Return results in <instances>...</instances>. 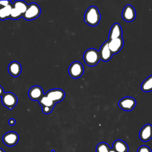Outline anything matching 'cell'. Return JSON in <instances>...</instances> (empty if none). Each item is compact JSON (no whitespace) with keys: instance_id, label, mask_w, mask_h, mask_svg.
Listing matches in <instances>:
<instances>
[{"instance_id":"7a4b0ae2","label":"cell","mask_w":152,"mask_h":152,"mask_svg":"<svg viewBox=\"0 0 152 152\" xmlns=\"http://www.w3.org/2000/svg\"><path fill=\"white\" fill-rule=\"evenodd\" d=\"M83 59L87 65L94 66L96 65L100 60L99 52L94 48L88 49L84 53Z\"/></svg>"},{"instance_id":"e0dca14e","label":"cell","mask_w":152,"mask_h":152,"mask_svg":"<svg viewBox=\"0 0 152 152\" xmlns=\"http://www.w3.org/2000/svg\"><path fill=\"white\" fill-rule=\"evenodd\" d=\"M28 5L26 2L23 1H20V0L15 1L12 4V7L18 10L23 15L26 11L28 8Z\"/></svg>"},{"instance_id":"5bb4252c","label":"cell","mask_w":152,"mask_h":152,"mask_svg":"<svg viewBox=\"0 0 152 152\" xmlns=\"http://www.w3.org/2000/svg\"><path fill=\"white\" fill-rule=\"evenodd\" d=\"M122 30L121 25L118 23H114L110 29L109 34V40L122 37Z\"/></svg>"},{"instance_id":"4316f807","label":"cell","mask_w":152,"mask_h":152,"mask_svg":"<svg viewBox=\"0 0 152 152\" xmlns=\"http://www.w3.org/2000/svg\"><path fill=\"white\" fill-rule=\"evenodd\" d=\"M4 93V88L1 86H0V97H2V96L3 95Z\"/></svg>"},{"instance_id":"d4e9b609","label":"cell","mask_w":152,"mask_h":152,"mask_svg":"<svg viewBox=\"0 0 152 152\" xmlns=\"http://www.w3.org/2000/svg\"><path fill=\"white\" fill-rule=\"evenodd\" d=\"M11 4H12L11 1H1V5L3 7H6Z\"/></svg>"},{"instance_id":"6da1fadb","label":"cell","mask_w":152,"mask_h":152,"mask_svg":"<svg viewBox=\"0 0 152 152\" xmlns=\"http://www.w3.org/2000/svg\"><path fill=\"white\" fill-rule=\"evenodd\" d=\"M101 18L99 9L95 6H91L86 10L84 20V22L90 26H96L99 24Z\"/></svg>"},{"instance_id":"603a6c76","label":"cell","mask_w":152,"mask_h":152,"mask_svg":"<svg viewBox=\"0 0 152 152\" xmlns=\"http://www.w3.org/2000/svg\"><path fill=\"white\" fill-rule=\"evenodd\" d=\"M137 152H152L151 150L150 147L147 145H141L140 146Z\"/></svg>"},{"instance_id":"44dd1931","label":"cell","mask_w":152,"mask_h":152,"mask_svg":"<svg viewBox=\"0 0 152 152\" xmlns=\"http://www.w3.org/2000/svg\"><path fill=\"white\" fill-rule=\"evenodd\" d=\"M110 148L107 143L102 142L99 143L96 148V152H109Z\"/></svg>"},{"instance_id":"4fadbf2b","label":"cell","mask_w":152,"mask_h":152,"mask_svg":"<svg viewBox=\"0 0 152 152\" xmlns=\"http://www.w3.org/2000/svg\"><path fill=\"white\" fill-rule=\"evenodd\" d=\"M99 52L100 59L102 60L103 62L109 61L112 58V56L113 55L112 53L111 52L108 47L107 41H106L102 44Z\"/></svg>"},{"instance_id":"8992f818","label":"cell","mask_w":152,"mask_h":152,"mask_svg":"<svg viewBox=\"0 0 152 152\" xmlns=\"http://www.w3.org/2000/svg\"><path fill=\"white\" fill-rule=\"evenodd\" d=\"M45 94L55 104L63 100L65 96L64 91L61 88H53L49 90Z\"/></svg>"},{"instance_id":"277c9868","label":"cell","mask_w":152,"mask_h":152,"mask_svg":"<svg viewBox=\"0 0 152 152\" xmlns=\"http://www.w3.org/2000/svg\"><path fill=\"white\" fill-rule=\"evenodd\" d=\"M2 104L10 110H12L17 104L18 102L17 97L11 92L4 93L1 99Z\"/></svg>"},{"instance_id":"f546056e","label":"cell","mask_w":152,"mask_h":152,"mask_svg":"<svg viewBox=\"0 0 152 152\" xmlns=\"http://www.w3.org/2000/svg\"><path fill=\"white\" fill-rule=\"evenodd\" d=\"M2 5H1V1H0V7H1Z\"/></svg>"},{"instance_id":"3957f363","label":"cell","mask_w":152,"mask_h":152,"mask_svg":"<svg viewBox=\"0 0 152 152\" xmlns=\"http://www.w3.org/2000/svg\"><path fill=\"white\" fill-rule=\"evenodd\" d=\"M40 7L35 2H31L28 5V8L23 14V17L27 21H31L37 18L40 15Z\"/></svg>"},{"instance_id":"8fae6325","label":"cell","mask_w":152,"mask_h":152,"mask_svg":"<svg viewBox=\"0 0 152 152\" xmlns=\"http://www.w3.org/2000/svg\"><path fill=\"white\" fill-rule=\"evenodd\" d=\"M139 138L142 142H147L152 138V125L150 124L144 125L139 132Z\"/></svg>"},{"instance_id":"7c38bea8","label":"cell","mask_w":152,"mask_h":152,"mask_svg":"<svg viewBox=\"0 0 152 152\" xmlns=\"http://www.w3.org/2000/svg\"><path fill=\"white\" fill-rule=\"evenodd\" d=\"M28 95L29 98L33 101H38L42 98V97L44 95L43 90L41 87L39 86L36 85L31 87L28 91Z\"/></svg>"},{"instance_id":"ac0fdd59","label":"cell","mask_w":152,"mask_h":152,"mask_svg":"<svg viewBox=\"0 0 152 152\" xmlns=\"http://www.w3.org/2000/svg\"><path fill=\"white\" fill-rule=\"evenodd\" d=\"M12 9V4L6 7H0V20H5L10 18V13Z\"/></svg>"},{"instance_id":"cb8c5ba5","label":"cell","mask_w":152,"mask_h":152,"mask_svg":"<svg viewBox=\"0 0 152 152\" xmlns=\"http://www.w3.org/2000/svg\"><path fill=\"white\" fill-rule=\"evenodd\" d=\"M52 110H53V108H52V107H46V106H42V110L46 115L52 112Z\"/></svg>"},{"instance_id":"484cf974","label":"cell","mask_w":152,"mask_h":152,"mask_svg":"<svg viewBox=\"0 0 152 152\" xmlns=\"http://www.w3.org/2000/svg\"><path fill=\"white\" fill-rule=\"evenodd\" d=\"M8 124H9L10 125H11V126L14 125L15 124V120L14 119H12V118L9 119V120H8Z\"/></svg>"},{"instance_id":"83f0119b","label":"cell","mask_w":152,"mask_h":152,"mask_svg":"<svg viewBox=\"0 0 152 152\" xmlns=\"http://www.w3.org/2000/svg\"><path fill=\"white\" fill-rule=\"evenodd\" d=\"M109 152H116V151H115L114 150H113L112 148H110V150L109 151Z\"/></svg>"},{"instance_id":"5b68a950","label":"cell","mask_w":152,"mask_h":152,"mask_svg":"<svg viewBox=\"0 0 152 152\" xmlns=\"http://www.w3.org/2000/svg\"><path fill=\"white\" fill-rule=\"evenodd\" d=\"M84 69L82 64L78 61L72 62L69 66L68 72L72 78H78L84 74Z\"/></svg>"},{"instance_id":"30bf717a","label":"cell","mask_w":152,"mask_h":152,"mask_svg":"<svg viewBox=\"0 0 152 152\" xmlns=\"http://www.w3.org/2000/svg\"><path fill=\"white\" fill-rule=\"evenodd\" d=\"M122 17L127 22L134 21L136 17V12L134 7L130 4L126 5L122 10Z\"/></svg>"},{"instance_id":"7402d4cb","label":"cell","mask_w":152,"mask_h":152,"mask_svg":"<svg viewBox=\"0 0 152 152\" xmlns=\"http://www.w3.org/2000/svg\"><path fill=\"white\" fill-rule=\"evenodd\" d=\"M22 17H23V15L18 10L12 7L11 13H10V19H12L13 20H17Z\"/></svg>"},{"instance_id":"9c48e42d","label":"cell","mask_w":152,"mask_h":152,"mask_svg":"<svg viewBox=\"0 0 152 152\" xmlns=\"http://www.w3.org/2000/svg\"><path fill=\"white\" fill-rule=\"evenodd\" d=\"M108 47L112 54L118 53L123 48L124 42L122 37L108 40Z\"/></svg>"},{"instance_id":"52a82bcc","label":"cell","mask_w":152,"mask_h":152,"mask_svg":"<svg viewBox=\"0 0 152 152\" xmlns=\"http://www.w3.org/2000/svg\"><path fill=\"white\" fill-rule=\"evenodd\" d=\"M19 140L18 134L14 131H10L5 134L2 137L3 142L8 147H12L15 145Z\"/></svg>"},{"instance_id":"9a60e30c","label":"cell","mask_w":152,"mask_h":152,"mask_svg":"<svg viewBox=\"0 0 152 152\" xmlns=\"http://www.w3.org/2000/svg\"><path fill=\"white\" fill-rule=\"evenodd\" d=\"M21 64L17 61H12L8 65V72L13 77H18L21 72Z\"/></svg>"},{"instance_id":"f1b7e54d","label":"cell","mask_w":152,"mask_h":152,"mask_svg":"<svg viewBox=\"0 0 152 152\" xmlns=\"http://www.w3.org/2000/svg\"><path fill=\"white\" fill-rule=\"evenodd\" d=\"M0 152H5L2 148H0Z\"/></svg>"},{"instance_id":"2e32d148","label":"cell","mask_w":152,"mask_h":152,"mask_svg":"<svg viewBox=\"0 0 152 152\" xmlns=\"http://www.w3.org/2000/svg\"><path fill=\"white\" fill-rule=\"evenodd\" d=\"M113 150L116 152H128V146L127 144L122 140H115L112 145Z\"/></svg>"},{"instance_id":"d6986e66","label":"cell","mask_w":152,"mask_h":152,"mask_svg":"<svg viewBox=\"0 0 152 152\" xmlns=\"http://www.w3.org/2000/svg\"><path fill=\"white\" fill-rule=\"evenodd\" d=\"M141 90L144 92L152 91V75L148 77L141 84Z\"/></svg>"},{"instance_id":"ba28073f","label":"cell","mask_w":152,"mask_h":152,"mask_svg":"<svg viewBox=\"0 0 152 152\" xmlns=\"http://www.w3.org/2000/svg\"><path fill=\"white\" fill-rule=\"evenodd\" d=\"M118 105L123 110L131 111L135 107L136 100L132 97H125L119 100Z\"/></svg>"},{"instance_id":"ffe728a7","label":"cell","mask_w":152,"mask_h":152,"mask_svg":"<svg viewBox=\"0 0 152 152\" xmlns=\"http://www.w3.org/2000/svg\"><path fill=\"white\" fill-rule=\"evenodd\" d=\"M39 103L40 105L42 106H46L49 107H52L53 109L55 103L52 101L48 97H47L45 94L42 97V98L39 100Z\"/></svg>"}]
</instances>
